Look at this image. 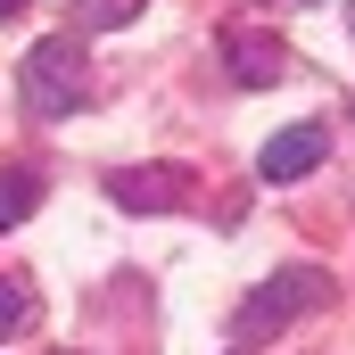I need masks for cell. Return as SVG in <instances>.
<instances>
[{"label": "cell", "mask_w": 355, "mask_h": 355, "mask_svg": "<svg viewBox=\"0 0 355 355\" xmlns=\"http://www.w3.org/2000/svg\"><path fill=\"white\" fill-rule=\"evenodd\" d=\"M314 306H331V272L289 265V272H272V281H257V289L240 297V314H232V339H265V331H289V322H297V314H314Z\"/></svg>", "instance_id": "1"}, {"label": "cell", "mask_w": 355, "mask_h": 355, "mask_svg": "<svg viewBox=\"0 0 355 355\" xmlns=\"http://www.w3.org/2000/svg\"><path fill=\"white\" fill-rule=\"evenodd\" d=\"M83 42H75V33H50V42H33V50H25V67H17V91H25V107H33V116H75V107H83Z\"/></svg>", "instance_id": "2"}, {"label": "cell", "mask_w": 355, "mask_h": 355, "mask_svg": "<svg viewBox=\"0 0 355 355\" xmlns=\"http://www.w3.org/2000/svg\"><path fill=\"white\" fill-rule=\"evenodd\" d=\"M107 198L132 215H174V207H190V166H116Z\"/></svg>", "instance_id": "3"}, {"label": "cell", "mask_w": 355, "mask_h": 355, "mask_svg": "<svg viewBox=\"0 0 355 355\" xmlns=\"http://www.w3.org/2000/svg\"><path fill=\"white\" fill-rule=\"evenodd\" d=\"M223 67H232V83L265 91V83L289 75V50H281L272 33H257V25H223Z\"/></svg>", "instance_id": "4"}, {"label": "cell", "mask_w": 355, "mask_h": 355, "mask_svg": "<svg viewBox=\"0 0 355 355\" xmlns=\"http://www.w3.org/2000/svg\"><path fill=\"white\" fill-rule=\"evenodd\" d=\"M322 157H331V132L322 124H289V132H272L265 149H257V174L265 182H306Z\"/></svg>", "instance_id": "5"}, {"label": "cell", "mask_w": 355, "mask_h": 355, "mask_svg": "<svg viewBox=\"0 0 355 355\" xmlns=\"http://www.w3.org/2000/svg\"><path fill=\"white\" fill-rule=\"evenodd\" d=\"M33 207H42V174L33 166H0V232H17Z\"/></svg>", "instance_id": "6"}, {"label": "cell", "mask_w": 355, "mask_h": 355, "mask_svg": "<svg viewBox=\"0 0 355 355\" xmlns=\"http://www.w3.org/2000/svg\"><path fill=\"white\" fill-rule=\"evenodd\" d=\"M149 0H75V25L83 33H116V25H132Z\"/></svg>", "instance_id": "7"}, {"label": "cell", "mask_w": 355, "mask_h": 355, "mask_svg": "<svg viewBox=\"0 0 355 355\" xmlns=\"http://www.w3.org/2000/svg\"><path fill=\"white\" fill-rule=\"evenodd\" d=\"M25 322H33V289H25V281H0V339L25 331Z\"/></svg>", "instance_id": "8"}, {"label": "cell", "mask_w": 355, "mask_h": 355, "mask_svg": "<svg viewBox=\"0 0 355 355\" xmlns=\"http://www.w3.org/2000/svg\"><path fill=\"white\" fill-rule=\"evenodd\" d=\"M17 8H25V0H0V25H8V17H17Z\"/></svg>", "instance_id": "9"}, {"label": "cell", "mask_w": 355, "mask_h": 355, "mask_svg": "<svg viewBox=\"0 0 355 355\" xmlns=\"http://www.w3.org/2000/svg\"><path fill=\"white\" fill-rule=\"evenodd\" d=\"M272 8H322V0H272Z\"/></svg>", "instance_id": "10"}, {"label": "cell", "mask_w": 355, "mask_h": 355, "mask_svg": "<svg viewBox=\"0 0 355 355\" xmlns=\"http://www.w3.org/2000/svg\"><path fill=\"white\" fill-rule=\"evenodd\" d=\"M232 355H248V347H232Z\"/></svg>", "instance_id": "11"}, {"label": "cell", "mask_w": 355, "mask_h": 355, "mask_svg": "<svg viewBox=\"0 0 355 355\" xmlns=\"http://www.w3.org/2000/svg\"><path fill=\"white\" fill-rule=\"evenodd\" d=\"M347 116H355V99H347Z\"/></svg>", "instance_id": "12"}, {"label": "cell", "mask_w": 355, "mask_h": 355, "mask_svg": "<svg viewBox=\"0 0 355 355\" xmlns=\"http://www.w3.org/2000/svg\"><path fill=\"white\" fill-rule=\"evenodd\" d=\"M347 25H355V8H347Z\"/></svg>", "instance_id": "13"}]
</instances>
